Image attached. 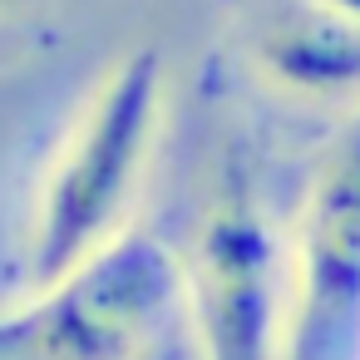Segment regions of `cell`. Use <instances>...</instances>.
Segmentation results:
<instances>
[{
    "label": "cell",
    "mask_w": 360,
    "mask_h": 360,
    "mask_svg": "<svg viewBox=\"0 0 360 360\" xmlns=\"http://www.w3.org/2000/svg\"><path fill=\"white\" fill-rule=\"evenodd\" d=\"M163 124V55H124L70 119L50 153L25 232L30 291L70 276L129 232Z\"/></svg>",
    "instance_id": "cell-1"
},
{
    "label": "cell",
    "mask_w": 360,
    "mask_h": 360,
    "mask_svg": "<svg viewBox=\"0 0 360 360\" xmlns=\"http://www.w3.org/2000/svg\"><path fill=\"white\" fill-rule=\"evenodd\" d=\"M183 306V262L129 227L70 276L0 311V360H143Z\"/></svg>",
    "instance_id": "cell-2"
},
{
    "label": "cell",
    "mask_w": 360,
    "mask_h": 360,
    "mask_svg": "<svg viewBox=\"0 0 360 360\" xmlns=\"http://www.w3.org/2000/svg\"><path fill=\"white\" fill-rule=\"evenodd\" d=\"M291 252L242 163L212 188L183 257V306L202 360H281Z\"/></svg>",
    "instance_id": "cell-3"
},
{
    "label": "cell",
    "mask_w": 360,
    "mask_h": 360,
    "mask_svg": "<svg viewBox=\"0 0 360 360\" xmlns=\"http://www.w3.org/2000/svg\"><path fill=\"white\" fill-rule=\"evenodd\" d=\"M286 252L281 360H360V114L321 158Z\"/></svg>",
    "instance_id": "cell-4"
},
{
    "label": "cell",
    "mask_w": 360,
    "mask_h": 360,
    "mask_svg": "<svg viewBox=\"0 0 360 360\" xmlns=\"http://www.w3.org/2000/svg\"><path fill=\"white\" fill-rule=\"evenodd\" d=\"M247 55L276 89L360 114V25L330 0H262L247 20Z\"/></svg>",
    "instance_id": "cell-5"
},
{
    "label": "cell",
    "mask_w": 360,
    "mask_h": 360,
    "mask_svg": "<svg viewBox=\"0 0 360 360\" xmlns=\"http://www.w3.org/2000/svg\"><path fill=\"white\" fill-rule=\"evenodd\" d=\"M330 6H335V11H345V15L360 25V0H330Z\"/></svg>",
    "instance_id": "cell-6"
},
{
    "label": "cell",
    "mask_w": 360,
    "mask_h": 360,
    "mask_svg": "<svg viewBox=\"0 0 360 360\" xmlns=\"http://www.w3.org/2000/svg\"><path fill=\"white\" fill-rule=\"evenodd\" d=\"M20 6H25V0H0V20H11V15H15Z\"/></svg>",
    "instance_id": "cell-7"
}]
</instances>
